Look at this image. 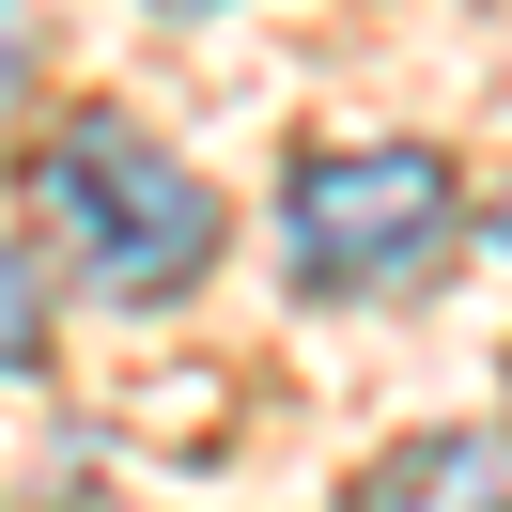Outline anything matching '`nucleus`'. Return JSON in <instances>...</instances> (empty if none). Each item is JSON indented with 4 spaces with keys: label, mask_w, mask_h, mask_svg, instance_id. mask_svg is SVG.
<instances>
[{
    "label": "nucleus",
    "mask_w": 512,
    "mask_h": 512,
    "mask_svg": "<svg viewBox=\"0 0 512 512\" xmlns=\"http://www.w3.org/2000/svg\"><path fill=\"white\" fill-rule=\"evenodd\" d=\"M481 249H497V264H512V187H497V202H481Z\"/></svg>",
    "instance_id": "39448f33"
},
{
    "label": "nucleus",
    "mask_w": 512,
    "mask_h": 512,
    "mask_svg": "<svg viewBox=\"0 0 512 512\" xmlns=\"http://www.w3.org/2000/svg\"><path fill=\"white\" fill-rule=\"evenodd\" d=\"M32 187H47V233L78 249V280H94L109 311H171V295L218 264V187H202L171 140H140L125 109L63 125Z\"/></svg>",
    "instance_id": "f257e3e1"
},
{
    "label": "nucleus",
    "mask_w": 512,
    "mask_h": 512,
    "mask_svg": "<svg viewBox=\"0 0 512 512\" xmlns=\"http://www.w3.org/2000/svg\"><path fill=\"white\" fill-rule=\"evenodd\" d=\"M0 311H16V373H47V249H16V280H0Z\"/></svg>",
    "instance_id": "20e7f679"
},
{
    "label": "nucleus",
    "mask_w": 512,
    "mask_h": 512,
    "mask_svg": "<svg viewBox=\"0 0 512 512\" xmlns=\"http://www.w3.org/2000/svg\"><path fill=\"white\" fill-rule=\"evenodd\" d=\"M450 218H466V187H450L435 140H326V156L280 171V280L295 295H404V280H435Z\"/></svg>",
    "instance_id": "f03ea898"
},
{
    "label": "nucleus",
    "mask_w": 512,
    "mask_h": 512,
    "mask_svg": "<svg viewBox=\"0 0 512 512\" xmlns=\"http://www.w3.org/2000/svg\"><path fill=\"white\" fill-rule=\"evenodd\" d=\"M342 512H512V435H404L357 466Z\"/></svg>",
    "instance_id": "7ed1b4c3"
}]
</instances>
